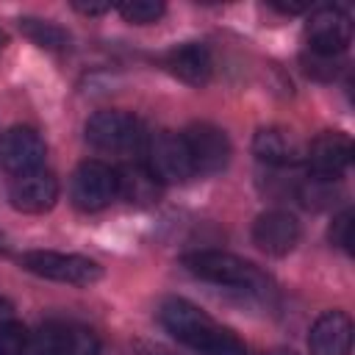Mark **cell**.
<instances>
[{
  "label": "cell",
  "mask_w": 355,
  "mask_h": 355,
  "mask_svg": "<svg viewBox=\"0 0 355 355\" xmlns=\"http://www.w3.org/2000/svg\"><path fill=\"white\" fill-rule=\"evenodd\" d=\"M147 169L158 183H186L194 175L183 136L161 130L147 144Z\"/></svg>",
  "instance_id": "obj_6"
},
{
  "label": "cell",
  "mask_w": 355,
  "mask_h": 355,
  "mask_svg": "<svg viewBox=\"0 0 355 355\" xmlns=\"http://www.w3.org/2000/svg\"><path fill=\"white\" fill-rule=\"evenodd\" d=\"M3 47H6V33L0 31V50H3Z\"/></svg>",
  "instance_id": "obj_26"
},
{
  "label": "cell",
  "mask_w": 355,
  "mask_h": 355,
  "mask_svg": "<svg viewBox=\"0 0 355 355\" xmlns=\"http://www.w3.org/2000/svg\"><path fill=\"white\" fill-rule=\"evenodd\" d=\"M47 147L33 128H8L0 136V169L19 178L42 169Z\"/></svg>",
  "instance_id": "obj_9"
},
{
  "label": "cell",
  "mask_w": 355,
  "mask_h": 355,
  "mask_svg": "<svg viewBox=\"0 0 355 355\" xmlns=\"http://www.w3.org/2000/svg\"><path fill=\"white\" fill-rule=\"evenodd\" d=\"M183 266L197 275L200 280L216 283V286H230V288H244V291H266L269 277L252 266L250 261L222 252V250H200L183 255Z\"/></svg>",
  "instance_id": "obj_1"
},
{
  "label": "cell",
  "mask_w": 355,
  "mask_h": 355,
  "mask_svg": "<svg viewBox=\"0 0 355 355\" xmlns=\"http://www.w3.org/2000/svg\"><path fill=\"white\" fill-rule=\"evenodd\" d=\"M197 352H200V355H247L244 344H241L230 330H225V327H216V330L205 338V344H202Z\"/></svg>",
  "instance_id": "obj_20"
},
{
  "label": "cell",
  "mask_w": 355,
  "mask_h": 355,
  "mask_svg": "<svg viewBox=\"0 0 355 355\" xmlns=\"http://www.w3.org/2000/svg\"><path fill=\"white\" fill-rule=\"evenodd\" d=\"M116 11L128 19V22H136V25H150V22H158L164 17V3H150V0H133V3H119Z\"/></svg>",
  "instance_id": "obj_21"
},
{
  "label": "cell",
  "mask_w": 355,
  "mask_h": 355,
  "mask_svg": "<svg viewBox=\"0 0 355 355\" xmlns=\"http://www.w3.org/2000/svg\"><path fill=\"white\" fill-rule=\"evenodd\" d=\"M305 36H308V47L313 53L341 55L352 39L349 14L341 11L338 6H322L311 14V19L305 25Z\"/></svg>",
  "instance_id": "obj_10"
},
{
  "label": "cell",
  "mask_w": 355,
  "mask_h": 355,
  "mask_svg": "<svg viewBox=\"0 0 355 355\" xmlns=\"http://www.w3.org/2000/svg\"><path fill=\"white\" fill-rule=\"evenodd\" d=\"M252 241L266 255H288L300 241V222L288 211H266L252 225Z\"/></svg>",
  "instance_id": "obj_13"
},
{
  "label": "cell",
  "mask_w": 355,
  "mask_h": 355,
  "mask_svg": "<svg viewBox=\"0 0 355 355\" xmlns=\"http://www.w3.org/2000/svg\"><path fill=\"white\" fill-rule=\"evenodd\" d=\"M119 194L116 172L103 161H83L69 183V197L80 211H100Z\"/></svg>",
  "instance_id": "obj_4"
},
{
  "label": "cell",
  "mask_w": 355,
  "mask_h": 355,
  "mask_svg": "<svg viewBox=\"0 0 355 355\" xmlns=\"http://www.w3.org/2000/svg\"><path fill=\"white\" fill-rule=\"evenodd\" d=\"M86 139L92 147L111 155H133L144 144V128L133 114L97 111L86 122Z\"/></svg>",
  "instance_id": "obj_3"
},
{
  "label": "cell",
  "mask_w": 355,
  "mask_h": 355,
  "mask_svg": "<svg viewBox=\"0 0 355 355\" xmlns=\"http://www.w3.org/2000/svg\"><path fill=\"white\" fill-rule=\"evenodd\" d=\"M330 241H333L336 247H341L344 252H352V211H349V208H344L338 216H333Z\"/></svg>",
  "instance_id": "obj_23"
},
{
  "label": "cell",
  "mask_w": 355,
  "mask_h": 355,
  "mask_svg": "<svg viewBox=\"0 0 355 355\" xmlns=\"http://www.w3.org/2000/svg\"><path fill=\"white\" fill-rule=\"evenodd\" d=\"M8 200L22 214H44L58 200V180L53 172L44 169L19 175L8 189Z\"/></svg>",
  "instance_id": "obj_12"
},
{
  "label": "cell",
  "mask_w": 355,
  "mask_h": 355,
  "mask_svg": "<svg viewBox=\"0 0 355 355\" xmlns=\"http://www.w3.org/2000/svg\"><path fill=\"white\" fill-rule=\"evenodd\" d=\"M0 250H6V239L3 236H0Z\"/></svg>",
  "instance_id": "obj_27"
},
{
  "label": "cell",
  "mask_w": 355,
  "mask_h": 355,
  "mask_svg": "<svg viewBox=\"0 0 355 355\" xmlns=\"http://www.w3.org/2000/svg\"><path fill=\"white\" fill-rule=\"evenodd\" d=\"M25 349H28L25 327L11 316L8 305H0V355H25Z\"/></svg>",
  "instance_id": "obj_18"
},
{
  "label": "cell",
  "mask_w": 355,
  "mask_h": 355,
  "mask_svg": "<svg viewBox=\"0 0 355 355\" xmlns=\"http://www.w3.org/2000/svg\"><path fill=\"white\" fill-rule=\"evenodd\" d=\"M158 322L164 324V330L169 336L189 344L191 349H200L205 344V338L219 327L205 311H200L197 305H191L189 300H180V297H169L161 302Z\"/></svg>",
  "instance_id": "obj_5"
},
{
  "label": "cell",
  "mask_w": 355,
  "mask_h": 355,
  "mask_svg": "<svg viewBox=\"0 0 355 355\" xmlns=\"http://www.w3.org/2000/svg\"><path fill=\"white\" fill-rule=\"evenodd\" d=\"M302 67L308 75L319 78V80H333L338 72V55H324V53H305L302 55Z\"/></svg>",
  "instance_id": "obj_22"
},
{
  "label": "cell",
  "mask_w": 355,
  "mask_h": 355,
  "mask_svg": "<svg viewBox=\"0 0 355 355\" xmlns=\"http://www.w3.org/2000/svg\"><path fill=\"white\" fill-rule=\"evenodd\" d=\"M252 153L261 164L269 166H291L300 161V147L283 128H261L252 139Z\"/></svg>",
  "instance_id": "obj_16"
},
{
  "label": "cell",
  "mask_w": 355,
  "mask_h": 355,
  "mask_svg": "<svg viewBox=\"0 0 355 355\" xmlns=\"http://www.w3.org/2000/svg\"><path fill=\"white\" fill-rule=\"evenodd\" d=\"M352 161V141L344 133H322L311 141L305 164L316 180H336L347 172Z\"/></svg>",
  "instance_id": "obj_11"
},
{
  "label": "cell",
  "mask_w": 355,
  "mask_h": 355,
  "mask_svg": "<svg viewBox=\"0 0 355 355\" xmlns=\"http://www.w3.org/2000/svg\"><path fill=\"white\" fill-rule=\"evenodd\" d=\"M311 355H349L352 349V322L344 311L322 313L308 336Z\"/></svg>",
  "instance_id": "obj_15"
},
{
  "label": "cell",
  "mask_w": 355,
  "mask_h": 355,
  "mask_svg": "<svg viewBox=\"0 0 355 355\" xmlns=\"http://www.w3.org/2000/svg\"><path fill=\"white\" fill-rule=\"evenodd\" d=\"M272 355H294V352H288V349H277V352H272Z\"/></svg>",
  "instance_id": "obj_25"
},
{
  "label": "cell",
  "mask_w": 355,
  "mask_h": 355,
  "mask_svg": "<svg viewBox=\"0 0 355 355\" xmlns=\"http://www.w3.org/2000/svg\"><path fill=\"white\" fill-rule=\"evenodd\" d=\"M164 67L189 86H205L214 75V55L200 42H186L164 55Z\"/></svg>",
  "instance_id": "obj_14"
},
{
  "label": "cell",
  "mask_w": 355,
  "mask_h": 355,
  "mask_svg": "<svg viewBox=\"0 0 355 355\" xmlns=\"http://www.w3.org/2000/svg\"><path fill=\"white\" fill-rule=\"evenodd\" d=\"M25 355H103V347L83 324H47L28 344Z\"/></svg>",
  "instance_id": "obj_8"
},
{
  "label": "cell",
  "mask_w": 355,
  "mask_h": 355,
  "mask_svg": "<svg viewBox=\"0 0 355 355\" xmlns=\"http://www.w3.org/2000/svg\"><path fill=\"white\" fill-rule=\"evenodd\" d=\"M116 178H119V194L128 202H136V205L158 202L161 183L153 178V172L147 166H125L122 172H116Z\"/></svg>",
  "instance_id": "obj_17"
},
{
  "label": "cell",
  "mask_w": 355,
  "mask_h": 355,
  "mask_svg": "<svg viewBox=\"0 0 355 355\" xmlns=\"http://www.w3.org/2000/svg\"><path fill=\"white\" fill-rule=\"evenodd\" d=\"M19 266L28 269L31 275L55 280V283H69V286H92L103 277V266L86 255H72V252H53V250H31L19 258Z\"/></svg>",
  "instance_id": "obj_2"
},
{
  "label": "cell",
  "mask_w": 355,
  "mask_h": 355,
  "mask_svg": "<svg viewBox=\"0 0 355 355\" xmlns=\"http://www.w3.org/2000/svg\"><path fill=\"white\" fill-rule=\"evenodd\" d=\"M75 8L80 14H105V11H111V6H94V3H75Z\"/></svg>",
  "instance_id": "obj_24"
},
{
  "label": "cell",
  "mask_w": 355,
  "mask_h": 355,
  "mask_svg": "<svg viewBox=\"0 0 355 355\" xmlns=\"http://www.w3.org/2000/svg\"><path fill=\"white\" fill-rule=\"evenodd\" d=\"M22 33L28 39H33L39 47H47V50H64L69 44V36L67 31H61L58 25L53 22H44V19H22L19 22Z\"/></svg>",
  "instance_id": "obj_19"
},
{
  "label": "cell",
  "mask_w": 355,
  "mask_h": 355,
  "mask_svg": "<svg viewBox=\"0 0 355 355\" xmlns=\"http://www.w3.org/2000/svg\"><path fill=\"white\" fill-rule=\"evenodd\" d=\"M180 136L186 141V150H189L194 172L216 175V172H222L227 166V161H230V141H227L225 130H219L216 125L197 122V125H189Z\"/></svg>",
  "instance_id": "obj_7"
}]
</instances>
